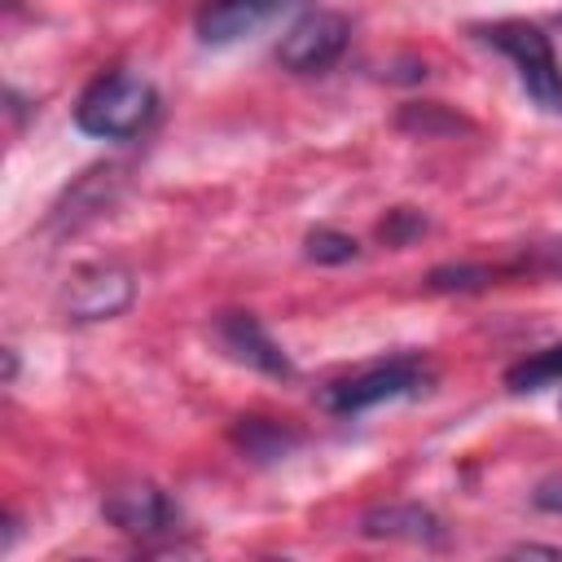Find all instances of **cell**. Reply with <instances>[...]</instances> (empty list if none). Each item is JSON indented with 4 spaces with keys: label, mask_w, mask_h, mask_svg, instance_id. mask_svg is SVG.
<instances>
[{
    "label": "cell",
    "mask_w": 562,
    "mask_h": 562,
    "mask_svg": "<svg viewBox=\"0 0 562 562\" xmlns=\"http://www.w3.org/2000/svg\"><path fill=\"white\" fill-rule=\"evenodd\" d=\"M136 299V281L127 268L119 263H88L70 277L61 307L70 321H110L119 312H127Z\"/></svg>",
    "instance_id": "cell-6"
},
{
    "label": "cell",
    "mask_w": 562,
    "mask_h": 562,
    "mask_svg": "<svg viewBox=\"0 0 562 562\" xmlns=\"http://www.w3.org/2000/svg\"><path fill=\"white\" fill-rule=\"evenodd\" d=\"M553 382H562V342L544 347V351H531V356H522L518 364L505 369V386L514 395H531V391H544Z\"/></svg>",
    "instance_id": "cell-11"
},
{
    "label": "cell",
    "mask_w": 562,
    "mask_h": 562,
    "mask_svg": "<svg viewBox=\"0 0 562 562\" xmlns=\"http://www.w3.org/2000/svg\"><path fill=\"white\" fill-rule=\"evenodd\" d=\"M290 4H299V0H202L193 26H198L202 44L224 48V44H237V40L255 35L259 26H268Z\"/></svg>",
    "instance_id": "cell-7"
},
{
    "label": "cell",
    "mask_w": 562,
    "mask_h": 562,
    "mask_svg": "<svg viewBox=\"0 0 562 562\" xmlns=\"http://www.w3.org/2000/svg\"><path fill=\"white\" fill-rule=\"evenodd\" d=\"M303 255L312 263H351L360 255V246H356V237H347L338 228H312L303 241Z\"/></svg>",
    "instance_id": "cell-14"
},
{
    "label": "cell",
    "mask_w": 562,
    "mask_h": 562,
    "mask_svg": "<svg viewBox=\"0 0 562 562\" xmlns=\"http://www.w3.org/2000/svg\"><path fill=\"white\" fill-rule=\"evenodd\" d=\"M215 338H220V347H224L237 364H246V369H259V373H268V378H290V373H294L290 356L272 342V334H268L250 312H224V316L215 321Z\"/></svg>",
    "instance_id": "cell-8"
},
{
    "label": "cell",
    "mask_w": 562,
    "mask_h": 562,
    "mask_svg": "<svg viewBox=\"0 0 562 562\" xmlns=\"http://www.w3.org/2000/svg\"><path fill=\"white\" fill-rule=\"evenodd\" d=\"M536 505L549 509V514H562V479L540 483V487H536Z\"/></svg>",
    "instance_id": "cell-16"
},
{
    "label": "cell",
    "mask_w": 562,
    "mask_h": 562,
    "mask_svg": "<svg viewBox=\"0 0 562 562\" xmlns=\"http://www.w3.org/2000/svg\"><path fill=\"white\" fill-rule=\"evenodd\" d=\"M233 443L250 461H277V457H285L299 443V435L285 430V426H277V422H263V417H241L237 430H233Z\"/></svg>",
    "instance_id": "cell-10"
},
{
    "label": "cell",
    "mask_w": 562,
    "mask_h": 562,
    "mask_svg": "<svg viewBox=\"0 0 562 562\" xmlns=\"http://www.w3.org/2000/svg\"><path fill=\"white\" fill-rule=\"evenodd\" d=\"M492 268H483V263H443V268H435L430 277H426V290H435V294H470V290H483V285H492Z\"/></svg>",
    "instance_id": "cell-13"
},
{
    "label": "cell",
    "mask_w": 562,
    "mask_h": 562,
    "mask_svg": "<svg viewBox=\"0 0 562 562\" xmlns=\"http://www.w3.org/2000/svg\"><path fill=\"white\" fill-rule=\"evenodd\" d=\"M479 35L514 61L518 83L544 114H562V61L536 22H496V26H483Z\"/></svg>",
    "instance_id": "cell-2"
},
{
    "label": "cell",
    "mask_w": 562,
    "mask_h": 562,
    "mask_svg": "<svg viewBox=\"0 0 562 562\" xmlns=\"http://www.w3.org/2000/svg\"><path fill=\"white\" fill-rule=\"evenodd\" d=\"M360 536L369 540H404V544H443V522L435 509L395 501V505H373L360 514Z\"/></svg>",
    "instance_id": "cell-9"
},
{
    "label": "cell",
    "mask_w": 562,
    "mask_h": 562,
    "mask_svg": "<svg viewBox=\"0 0 562 562\" xmlns=\"http://www.w3.org/2000/svg\"><path fill=\"white\" fill-rule=\"evenodd\" d=\"M404 132H417V136H452V132H461L465 127V119H457V114H448L439 101H413V105H404L400 110V119H395Z\"/></svg>",
    "instance_id": "cell-12"
},
{
    "label": "cell",
    "mask_w": 562,
    "mask_h": 562,
    "mask_svg": "<svg viewBox=\"0 0 562 562\" xmlns=\"http://www.w3.org/2000/svg\"><path fill=\"white\" fill-rule=\"evenodd\" d=\"M514 553H518V558H562L558 544H518Z\"/></svg>",
    "instance_id": "cell-17"
},
{
    "label": "cell",
    "mask_w": 562,
    "mask_h": 562,
    "mask_svg": "<svg viewBox=\"0 0 562 562\" xmlns=\"http://www.w3.org/2000/svg\"><path fill=\"white\" fill-rule=\"evenodd\" d=\"M101 514L110 527H119L132 540H171L180 536V505L149 479L114 483L101 501Z\"/></svg>",
    "instance_id": "cell-4"
},
{
    "label": "cell",
    "mask_w": 562,
    "mask_h": 562,
    "mask_svg": "<svg viewBox=\"0 0 562 562\" xmlns=\"http://www.w3.org/2000/svg\"><path fill=\"white\" fill-rule=\"evenodd\" d=\"M430 382V369L417 360V356H395L386 364H373L347 382H334L325 391V408L338 413V417H356L373 404H386V400H408V395H422Z\"/></svg>",
    "instance_id": "cell-3"
},
{
    "label": "cell",
    "mask_w": 562,
    "mask_h": 562,
    "mask_svg": "<svg viewBox=\"0 0 562 562\" xmlns=\"http://www.w3.org/2000/svg\"><path fill=\"white\" fill-rule=\"evenodd\" d=\"M347 40H351V22L342 13L316 9L285 31V40L277 44V61L294 75H321L342 57Z\"/></svg>",
    "instance_id": "cell-5"
},
{
    "label": "cell",
    "mask_w": 562,
    "mask_h": 562,
    "mask_svg": "<svg viewBox=\"0 0 562 562\" xmlns=\"http://www.w3.org/2000/svg\"><path fill=\"white\" fill-rule=\"evenodd\" d=\"M422 233H426V220H422L417 211H408V206H395V211L378 224V237L391 241V246H408V241L422 237Z\"/></svg>",
    "instance_id": "cell-15"
},
{
    "label": "cell",
    "mask_w": 562,
    "mask_h": 562,
    "mask_svg": "<svg viewBox=\"0 0 562 562\" xmlns=\"http://www.w3.org/2000/svg\"><path fill=\"white\" fill-rule=\"evenodd\" d=\"M154 114H158L154 83L127 70L101 75L97 83H88V92L75 105V123L101 140H132L154 123Z\"/></svg>",
    "instance_id": "cell-1"
}]
</instances>
